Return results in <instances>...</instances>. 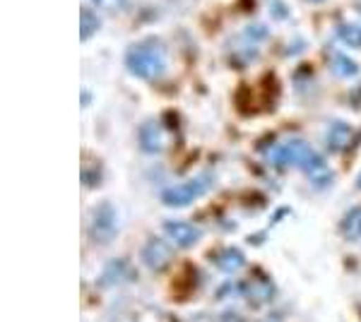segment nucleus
I'll return each instance as SVG.
<instances>
[{
    "label": "nucleus",
    "instance_id": "6",
    "mask_svg": "<svg viewBox=\"0 0 361 322\" xmlns=\"http://www.w3.org/2000/svg\"><path fill=\"white\" fill-rule=\"evenodd\" d=\"M226 56H229V61L234 63L236 68H243L246 63L255 61V56H258V41H253L248 37V34H238V37L229 39V44H226Z\"/></svg>",
    "mask_w": 361,
    "mask_h": 322
},
{
    "label": "nucleus",
    "instance_id": "20",
    "mask_svg": "<svg viewBox=\"0 0 361 322\" xmlns=\"http://www.w3.org/2000/svg\"><path fill=\"white\" fill-rule=\"evenodd\" d=\"M349 99H352V106L357 111H361V85L352 92V97H349Z\"/></svg>",
    "mask_w": 361,
    "mask_h": 322
},
{
    "label": "nucleus",
    "instance_id": "2",
    "mask_svg": "<svg viewBox=\"0 0 361 322\" xmlns=\"http://www.w3.org/2000/svg\"><path fill=\"white\" fill-rule=\"evenodd\" d=\"M126 66L140 80H157L166 70V54L161 49L159 39H145L137 41L128 49Z\"/></svg>",
    "mask_w": 361,
    "mask_h": 322
},
{
    "label": "nucleus",
    "instance_id": "21",
    "mask_svg": "<svg viewBox=\"0 0 361 322\" xmlns=\"http://www.w3.org/2000/svg\"><path fill=\"white\" fill-rule=\"evenodd\" d=\"M267 322H282V318H279V313H272L270 318H267Z\"/></svg>",
    "mask_w": 361,
    "mask_h": 322
},
{
    "label": "nucleus",
    "instance_id": "3",
    "mask_svg": "<svg viewBox=\"0 0 361 322\" xmlns=\"http://www.w3.org/2000/svg\"><path fill=\"white\" fill-rule=\"evenodd\" d=\"M212 188V175L209 173H202V175H195V178L185 180L180 185H173L161 192V202L169 204V207H185V204L195 202L200 195Z\"/></svg>",
    "mask_w": 361,
    "mask_h": 322
},
{
    "label": "nucleus",
    "instance_id": "9",
    "mask_svg": "<svg viewBox=\"0 0 361 322\" xmlns=\"http://www.w3.org/2000/svg\"><path fill=\"white\" fill-rule=\"evenodd\" d=\"M161 228H164V233L178 248H193L200 241V231L193 224H188V221H164Z\"/></svg>",
    "mask_w": 361,
    "mask_h": 322
},
{
    "label": "nucleus",
    "instance_id": "10",
    "mask_svg": "<svg viewBox=\"0 0 361 322\" xmlns=\"http://www.w3.org/2000/svg\"><path fill=\"white\" fill-rule=\"evenodd\" d=\"M133 277H135V272H133L130 262H128V260H114V262H109L106 269L102 272L99 284H102V286H114V284H121V282L133 279Z\"/></svg>",
    "mask_w": 361,
    "mask_h": 322
},
{
    "label": "nucleus",
    "instance_id": "23",
    "mask_svg": "<svg viewBox=\"0 0 361 322\" xmlns=\"http://www.w3.org/2000/svg\"><path fill=\"white\" fill-rule=\"evenodd\" d=\"M308 3H323V0H308Z\"/></svg>",
    "mask_w": 361,
    "mask_h": 322
},
{
    "label": "nucleus",
    "instance_id": "15",
    "mask_svg": "<svg viewBox=\"0 0 361 322\" xmlns=\"http://www.w3.org/2000/svg\"><path fill=\"white\" fill-rule=\"evenodd\" d=\"M99 17L94 15V10H90V8H82V13H80V39L87 41L90 37H94V32L99 29Z\"/></svg>",
    "mask_w": 361,
    "mask_h": 322
},
{
    "label": "nucleus",
    "instance_id": "16",
    "mask_svg": "<svg viewBox=\"0 0 361 322\" xmlns=\"http://www.w3.org/2000/svg\"><path fill=\"white\" fill-rule=\"evenodd\" d=\"M337 37H340V41H345L347 46H352V49H359L361 46V27L352 25V22H342V25L337 27Z\"/></svg>",
    "mask_w": 361,
    "mask_h": 322
},
{
    "label": "nucleus",
    "instance_id": "18",
    "mask_svg": "<svg viewBox=\"0 0 361 322\" xmlns=\"http://www.w3.org/2000/svg\"><path fill=\"white\" fill-rule=\"evenodd\" d=\"M243 34H248L253 41H265L267 37H270V32H267V27L265 25H248L246 29H243Z\"/></svg>",
    "mask_w": 361,
    "mask_h": 322
},
{
    "label": "nucleus",
    "instance_id": "19",
    "mask_svg": "<svg viewBox=\"0 0 361 322\" xmlns=\"http://www.w3.org/2000/svg\"><path fill=\"white\" fill-rule=\"evenodd\" d=\"M272 15L279 17V20H287L289 17V10H287V5L282 3V0H272Z\"/></svg>",
    "mask_w": 361,
    "mask_h": 322
},
{
    "label": "nucleus",
    "instance_id": "8",
    "mask_svg": "<svg viewBox=\"0 0 361 322\" xmlns=\"http://www.w3.org/2000/svg\"><path fill=\"white\" fill-rule=\"evenodd\" d=\"M241 294L248 298L253 306H265L275 298V284L270 282L267 277H253L248 282H243Z\"/></svg>",
    "mask_w": 361,
    "mask_h": 322
},
{
    "label": "nucleus",
    "instance_id": "13",
    "mask_svg": "<svg viewBox=\"0 0 361 322\" xmlns=\"http://www.w3.org/2000/svg\"><path fill=\"white\" fill-rule=\"evenodd\" d=\"M340 231H342V236H345V241H359L361 238V204L352 207L342 216Z\"/></svg>",
    "mask_w": 361,
    "mask_h": 322
},
{
    "label": "nucleus",
    "instance_id": "11",
    "mask_svg": "<svg viewBox=\"0 0 361 322\" xmlns=\"http://www.w3.org/2000/svg\"><path fill=\"white\" fill-rule=\"evenodd\" d=\"M212 262L222 269V272H236V269H241L246 265V257H243V253L238 248H222L212 255Z\"/></svg>",
    "mask_w": 361,
    "mask_h": 322
},
{
    "label": "nucleus",
    "instance_id": "12",
    "mask_svg": "<svg viewBox=\"0 0 361 322\" xmlns=\"http://www.w3.org/2000/svg\"><path fill=\"white\" fill-rule=\"evenodd\" d=\"M140 147L147 154H157L161 149V130L154 120H147L140 125Z\"/></svg>",
    "mask_w": 361,
    "mask_h": 322
},
{
    "label": "nucleus",
    "instance_id": "5",
    "mask_svg": "<svg viewBox=\"0 0 361 322\" xmlns=\"http://www.w3.org/2000/svg\"><path fill=\"white\" fill-rule=\"evenodd\" d=\"M325 142H328V149L335 151V154H342V151H349L354 144H359V132L354 130L349 123L345 120H335L333 125L328 128V135H325Z\"/></svg>",
    "mask_w": 361,
    "mask_h": 322
},
{
    "label": "nucleus",
    "instance_id": "17",
    "mask_svg": "<svg viewBox=\"0 0 361 322\" xmlns=\"http://www.w3.org/2000/svg\"><path fill=\"white\" fill-rule=\"evenodd\" d=\"M94 5L104 8L106 13H123L128 8V0H94Z\"/></svg>",
    "mask_w": 361,
    "mask_h": 322
},
{
    "label": "nucleus",
    "instance_id": "7",
    "mask_svg": "<svg viewBox=\"0 0 361 322\" xmlns=\"http://www.w3.org/2000/svg\"><path fill=\"white\" fill-rule=\"evenodd\" d=\"M142 262L149 269H154V272L169 267V262H171V248H169L164 238H149L142 245Z\"/></svg>",
    "mask_w": 361,
    "mask_h": 322
},
{
    "label": "nucleus",
    "instance_id": "22",
    "mask_svg": "<svg viewBox=\"0 0 361 322\" xmlns=\"http://www.w3.org/2000/svg\"><path fill=\"white\" fill-rule=\"evenodd\" d=\"M357 185H359V188H361V173H359V178H357Z\"/></svg>",
    "mask_w": 361,
    "mask_h": 322
},
{
    "label": "nucleus",
    "instance_id": "1",
    "mask_svg": "<svg viewBox=\"0 0 361 322\" xmlns=\"http://www.w3.org/2000/svg\"><path fill=\"white\" fill-rule=\"evenodd\" d=\"M267 159L277 168L299 166L301 171L311 175L313 185H328L330 178H333V173L325 166V159L318 151L308 147L304 140H284V142H277L275 147L267 149Z\"/></svg>",
    "mask_w": 361,
    "mask_h": 322
},
{
    "label": "nucleus",
    "instance_id": "24",
    "mask_svg": "<svg viewBox=\"0 0 361 322\" xmlns=\"http://www.w3.org/2000/svg\"><path fill=\"white\" fill-rule=\"evenodd\" d=\"M357 10H359V15H361V3H357Z\"/></svg>",
    "mask_w": 361,
    "mask_h": 322
},
{
    "label": "nucleus",
    "instance_id": "14",
    "mask_svg": "<svg viewBox=\"0 0 361 322\" xmlns=\"http://www.w3.org/2000/svg\"><path fill=\"white\" fill-rule=\"evenodd\" d=\"M330 70H333L337 78H354L359 73V66L349 56L337 51V54L330 56Z\"/></svg>",
    "mask_w": 361,
    "mask_h": 322
},
{
    "label": "nucleus",
    "instance_id": "4",
    "mask_svg": "<svg viewBox=\"0 0 361 322\" xmlns=\"http://www.w3.org/2000/svg\"><path fill=\"white\" fill-rule=\"evenodd\" d=\"M116 231H118V216H116L114 204L102 202L92 209L90 216V236L97 245H106L116 238Z\"/></svg>",
    "mask_w": 361,
    "mask_h": 322
}]
</instances>
